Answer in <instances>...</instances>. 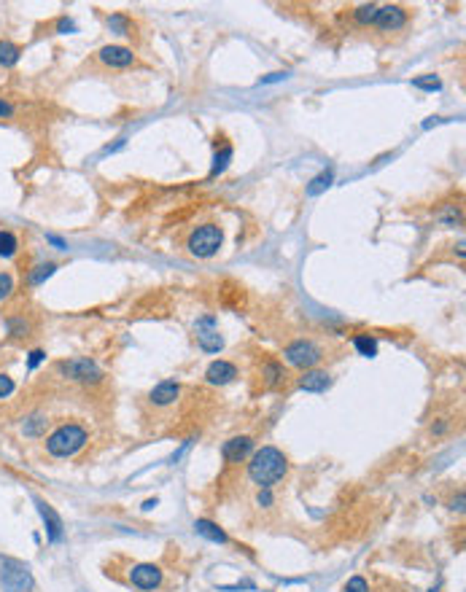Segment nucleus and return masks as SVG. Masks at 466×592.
<instances>
[{
  "instance_id": "nucleus-1",
  "label": "nucleus",
  "mask_w": 466,
  "mask_h": 592,
  "mask_svg": "<svg viewBox=\"0 0 466 592\" xmlns=\"http://www.w3.org/2000/svg\"><path fill=\"white\" fill-rule=\"evenodd\" d=\"M289 471V458L278 450V447H262L253 452L251 463H248V477L259 485V488H270L278 479H283Z\"/></svg>"
},
{
  "instance_id": "nucleus-2",
  "label": "nucleus",
  "mask_w": 466,
  "mask_h": 592,
  "mask_svg": "<svg viewBox=\"0 0 466 592\" xmlns=\"http://www.w3.org/2000/svg\"><path fill=\"white\" fill-rule=\"evenodd\" d=\"M87 439H89V434L78 423H65L46 439V452L54 458H71L87 444Z\"/></svg>"
},
{
  "instance_id": "nucleus-3",
  "label": "nucleus",
  "mask_w": 466,
  "mask_h": 592,
  "mask_svg": "<svg viewBox=\"0 0 466 592\" xmlns=\"http://www.w3.org/2000/svg\"><path fill=\"white\" fill-rule=\"evenodd\" d=\"M0 584L6 592H33L35 587L30 568L22 560L6 557V555H0Z\"/></svg>"
},
{
  "instance_id": "nucleus-4",
  "label": "nucleus",
  "mask_w": 466,
  "mask_h": 592,
  "mask_svg": "<svg viewBox=\"0 0 466 592\" xmlns=\"http://www.w3.org/2000/svg\"><path fill=\"white\" fill-rule=\"evenodd\" d=\"M221 243H224V234H221V229L216 223H205V226H199L192 232V237H189V250L199 256V259H210V256H216L219 253Z\"/></svg>"
},
{
  "instance_id": "nucleus-5",
  "label": "nucleus",
  "mask_w": 466,
  "mask_h": 592,
  "mask_svg": "<svg viewBox=\"0 0 466 592\" xmlns=\"http://www.w3.org/2000/svg\"><path fill=\"white\" fill-rule=\"evenodd\" d=\"M57 371L60 374H65L68 380H75V382H100L102 380V371L95 361H89V358H68V361H60L57 364Z\"/></svg>"
},
{
  "instance_id": "nucleus-6",
  "label": "nucleus",
  "mask_w": 466,
  "mask_h": 592,
  "mask_svg": "<svg viewBox=\"0 0 466 592\" xmlns=\"http://www.w3.org/2000/svg\"><path fill=\"white\" fill-rule=\"evenodd\" d=\"M286 361L292 367H299V369H313L321 361V350L307 340H299V342H292L286 347Z\"/></svg>"
},
{
  "instance_id": "nucleus-7",
  "label": "nucleus",
  "mask_w": 466,
  "mask_h": 592,
  "mask_svg": "<svg viewBox=\"0 0 466 592\" xmlns=\"http://www.w3.org/2000/svg\"><path fill=\"white\" fill-rule=\"evenodd\" d=\"M195 331H197V342H199L202 350H208V353H219L221 347H224V340H221V334H219L216 318H210V315L199 318V321L195 323Z\"/></svg>"
},
{
  "instance_id": "nucleus-8",
  "label": "nucleus",
  "mask_w": 466,
  "mask_h": 592,
  "mask_svg": "<svg viewBox=\"0 0 466 592\" xmlns=\"http://www.w3.org/2000/svg\"><path fill=\"white\" fill-rule=\"evenodd\" d=\"M129 582L138 587V590H156L159 582H162V571L151 563H141V566H132L129 571Z\"/></svg>"
},
{
  "instance_id": "nucleus-9",
  "label": "nucleus",
  "mask_w": 466,
  "mask_h": 592,
  "mask_svg": "<svg viewBox=\"0 0 466 592\" xmlns=\"http://www.w3.org/2000/svg\"><path fill=\"white\" fill-rule=\"evenodd\" d=\"M251 450H253V439L251 436H235V439L224 442L221 455H224L226 463H240V461H246L248 455H251Z\"/></svg>"
},
{
  "instance_id": "nucleus-10",
  "label": "nucleus",
  "mask_w": 466,
  "mask_h": 592,
  "mask_svg": "<svg viewBox=\"0 0 466 592\" xmlns=\"http://www.w3.org/2000/svg\"><path fill=\"white\" fill-rule=\"evenodd\" d=\"M404 22H407V11L402 6H383V8H377V17H375V27L377 30H399Z\"/></svg>"
},
{
  "instance_id": "nucleus-11",
  "label": "nucleus",
  "mask_w": 466,
  "mask_h": 592,
  "mask_svg": "<svg viewBox=\"0 0 466 592\" xmlns=\"http://www.w3.org/2000/svg\"><path fill=\"white\" fill-rule=\"evenodd\" d=\"M100 62L108 68H129L135 62V54L127 46H102L100 49Z\"/></svg>"
},
{
  "instance_id": "nucleus-12",
  "label": "nucleus",
  "mask_w": 466,
  "mask_h": 592,
  "mask_svg": "<svg viewBox=\"0 0 466 592\" xmlns=\"http://www.w3.org/2000/svg\"><path fill=\"white\" fill-rule=\"evenodd\" d=\"M35 506H38V515H41L44 525H46L49 542H60V539H62V519H60V515L51 509L46 501H35Z\"/></svg>"
},
{
  "instance_id": "nucleus-13",
  "label": "nucleus",
  "mask_w": 466,
  "mask_h": 592,
  "mask_svg": "<svg viewBox=\"0 0 466 592\" xmlns=\"http://www.w3.org/2000/svg\"><path fill=\"white\" fill-rule=\"evenodd\" d=\"M235 377H238V367L229 364V361H213V364L205 369V380H208L210 385H226V382H232Z\"/></svg>"
},
{
  "instance_id": "nucleus-14",
  "label": "nucleus",
  "mask_w": 466,
  "mask_h": 592,
  "mask_svg": "<svg viewBox=\"0 0 466 592\" xmlns=\"http://www.w3.org/2000/svg\"><path fill=\"white\" fill-rule=\"evenodd\" d=\"M329 385H332V380H329L326 371H305L299 377V388L307 391V394H323Z\"/></svg>"
},
{
  "instance_id": "nucleus-15",
  "label": "nucleus",
  "mask_w": 466,
  "mask_h": 592,
  "mask_svg": "<svg viewBox=\"0 0 466 592\" xmlns=\"http://www.w3.org/2000/svg\"><path fill=\"white\" fill-rule=\"evenodd\" d=\"M181 394V388H178V382H159L154 391H151V404H156V407H168L172 404L175 398Z\"/></svg>"
},
{
  "instance_id": "nucleus-16",
  "label": "nucleus",
  "mask_w": 466,
  "mask_h": 592,
  "mask_svg": "<svg viewBox=\"0 0 466 592\" xmlns=\"http://www.w3.org/2000/svg\"><path fill=\"white\" fill-rule=\"evenodd\" d=\"M195 530L199 533V536H202V539H208V542H213V544H226V542H229V536L221 530L216 522H210V519H197Z\"/></svg>"
},
{
  "instance_id": "nucleus-17",
  "label": "nucleus",
  "mask_w": 466,
  "mask_h": 592,
  "mask_svg": "<svg viewBox=\"0 0 466 592\" xmlns=\"http://www.w3.org/2000/svg\"><path fill=\"white\" fill-rule=\"evenodd\" d=\"M262 377H265V382L275 388V385H280L283 380H286V369L278 364V361H267L265 364V369H262Z\"/></svg>"
},
{
  "instance_id": "nucleus-18",
  "label": "nucleus",
  "mask_w": 466,
  "mask_h": 592,
  "mask_svg": "<svg viewBox=\"0 0 466 592\" xmlns=\"http://www.w3.org/2000/svg\"><path fill=\"white\" fill-rule=\"evenodd\" d=\"M19 46L17 44H11V41H0V65L3 68H11V65H17L19 62Z\"/></svg>"
},
{
  "instance_id": "nucleus-19",
  "label": "nucleus",
  "mask_w": 466,
  "mask_h": 592,
  "mask_svg": "<svg viewBox=\"0 0 466 592\" xmlns=\"http://www.w3.org/2000/svg\"><path fill=\"white\" fill-rule=\"evenodd\" d=\"M332 170H323L321 175H316L313 181H310V186H307V197H319L323 189H329L332 186Z\"/></svg>"
},
{
  "instance_id": "nucleus-20",
  "label": "nucleus",
  "mask_w": 466,
  "mask_h": 592,
  "mask_svg": "<svg viewBox=\"0 0 466 592\" xmlns=\"http://www.w3.org/2000/svg\"><path fill=\"white\" fill-rule=\"evenodd\" d=\"M353 347H356L361 355H367V358L377 355V340H375V337H369V334H359V337L353 340Z\"/></svg>"
},
{
  "instance_id": "nucleus-21",
  "label": "nucleus",
  "mask_w": 466,
  "mask_h": 592,
  "mask_svg": "<svg viewBox=\"0 0 466 592\" xmlns=\"http://www.w3.org/2000/svg\"><path fill=\"white\" fill-rule=\"evenodd\" d=\"M17 248H19V240H17L11 232L0 229V256H3V259H8V256H14V253H17Z\"/></svg>"
},
{
  "instance_id": "nucleus-22",
  "label": "nucleus",
  "mask_w": 466,
  "mask_h": 592,
  "mask_svg": "<svg viewBox=\"0 0 466 592\" xmlns=\"http://www.w3.org/2000/svg\"><path fill=\"white\" fill-rule=\"evenodd\" d=\"M54 270H57V264H51V261H46V264H38L35 270L30 272V283H33V286H41L46 277H51V275H54Z\"/></svg>"
},
{
  "instance_id": "nucleus-23",
  "label": "nucleus",
  "mask_w": 466,
  "mask_h": 592,
  "mask_svg": "<svg viewBox=\"0 0 466 592\" xmlns=\"http://www.w3.org/2000/svg\"><path fill=\"white\" fill-rule=\"evenodd\" d=\"M229 159H232V146H224L221 151H216V159H213V170L210 175H219L226 170V165H229Z\"/></svg>"
},
{
  "instance_id": "nucleus-24",
  "label": "nucleus",
  "mask_w": 466,
  "mask_h": 592,
  "mask_svg": "<svg viewBox=\"0 0 466 592\" xmlns=\"http://www.w3.org/2000/svg\"><path fill=\"white\" fill-rule=\"evenodd\" d=\"M375 17H377V6H359L356 8V22L359 25H375Z\"/></svg>"
},
{
  "instance_id": "nucleus-25",
  "label": "nucleus",
  "mask_w": 466,
  "mask_h": 592,
  "mask_svg": "<svg viewBox=\"0 0 466 592\" xmlns=\"http://www.w3.org/2000/svg\"><path fill=\"white\" fill-rule=\"evenodd\" d=\"M46 423H49V420L44 418V415H33L30 420H25V434L27 436H38V434L46 428Z\"/></svg>"
},
{
  "instance_id": "nucleus-26",
  "label": "nucleus",
  "mask_w": 466,
  "mask_h": 592,
  "mask_svg": "<svg viewBox=\"0 0 466 592\" xmlns=\"http://www.w3.org/2000/svg\"><path fill=\"white\" fill-rule=\"evenodd\" d=\"M413 86L426 89V92H437V89L442 86V81L437 78V75H423V78H415V81H413Z\"/></svg>"
},
{
  "instance_id": "nucleus-27",
  "label": "nucleus",
  "mask_w": 466,
  "mask_h": 592,
  "mask_svg": "<svg viewBox=\"0 0 466 592\" xmlns=\"http://www.w3.org/2000/svg\"><path fill=\"white\" fill-rule=\"evenodd\" d=\"M14 291V277L8 272H0V302H6Z\"/></svg>"
},
{
  "instance_id": "nucleus-28",
  "label": "nucleus",
  "mask_w": 466,
  "mask_h": 592,
  "mask_svg": "<svg viewBox=\"0 0 466 592\" xmlns=\"http://www.w3.org/2000/svg\"><path fill=\"white\" fill-rule=\"evenodd\" d=\"M108 27H114L119 35H129V22L124 19L122 14H114V17H108Z\"/></svg>"
},
{
  "instance_id": "nucleus-29",
  "label": "nucleus",
  "mask_w": 466,
  "mask_h": 592,
  "mask_svg": "<svg viewBox=\"0 0 466 592\" xmlns=\"http://www.w3.org/2000/svg\"><path fill=\"white\" fill-rule=\"evenodd\" d=\"M8 329H11V334H14V337H27L30 323H27L25 318H11V321H8Z\"/></svg>"
},
{
  "instance_id": "nucleus-30",
  "label": "nucleus",
  "mask_w": 466,
  "mask_h": 592,
  "mask_svg": "<svg viewBox=\"0 0 466 592\" xmlns=\"http://www.w3.org/2000/svg\"><path fill=\"white\" fill-rule=\"evenodd\" d=\"M345 592H369L367 579H361V576H353V579L345 584Z\"/></svg>"
},
{
  "instance_id": "nucleus-31",
  "label": "nucleus",
  "mask_w": 466,
  "mask_h": 592,
  "mask_svg": "<svg viewBox=\"0 0 466 592\" xmlns=\"http://www.w3.org/2000/svg\"><path fill=\"white\" fill-rule=\"evenodd\" d=\"M14 394V380L8 374H0V398H8Z\"/></svg>"
},
{
  "instance_id": "nucleus-32",
  "label": "nucleus",
  "mask_w": 466,
  "mask_h": 592,
  "mask_svg": "<svg viewBox=\"0 0 466 592\" xmlns=\"http://www.w3.org/2000/svg\"><path fill=\"white\" fill-rule=\"evenodd\" d=\"M256 503H259V506H265V509H267V506H272V493L267 490V488H262V490H259V495H256Z\"/></svg>"
},
{
  "instance_id": "nucleus-33",
  "label": "nucleus",
  "mask_w": 466,
  "mask_h": 592,
  "mask_svg": "<svg viewBox=\"0 0 466 592\" xmlns=\"http://www.w3.org/2000/svg\"><path fill=\"white\" fill-rule=\"evenodd\" d=\"M44 358H46V353H44V350H33V353H30V361H27V367H30V369H35V367H38Z\"/></svg>"
},
{
  "instance_id": "nucleus-34",
  "label": "nucleus",
  "mask_w": 466,
  "mask_h": 592,
  "mask_svg": "<svg viewBox=\"0 0 466 592\" xmlns=\"http://www.w3.org/2000/svg\"><path fill=\"white\" fill-rule=\"evenodd\" d=\"M46 240H49L51 246L57 248V250H68V243L62 240V237H54V234H46Z\"/></svg>"
},
{
  "instance_id": "nucleus-35",
  "label": "nucleus",
  "mask_w": 466,
  "mask_h": 592,
  "mask_svg": "<svg viewBox=\"0 0 466 592\" xmlns=\"http://www.w3.org/2000/svg\"><path fill=\"white\" fill-rule=\"evenodd\" d=\"M11 113H14V108H11L6 100H0V119H3V116H11Z\"/></svg>"
},
{
  "instance_id": "nucleus-36",
  "label": "nucleus",
  "mask_w": 466,
  "mask_h": 592,
  "mask_svg": "<svg viewBox=\"0 0 466 592\" xmlns=\"http://www.w3.org/2000/svg\"><path fill=\"white\" fill-rule=\"evenodd\" d=\"M286 75H289V73H272V75H267V78H262V84H272V81H283Z\"/></svg>"
},
{
  "instance_id": "nucleus-37",
  "label": "nucleus",
  "mask_w": 466,
  "mask_h": 592,
  "mask_svg": "<svg viewBox=\"0 0 466 592\" xmlns=\"http://www.w3.org/2000/svg\"><path fill=\"white\" fill-rule=\"evenodd\" d=\"M57 27H60V33H68V30H75V25H73V22H68V19H62V22H60V25H57Z\"/></svg>"
}]
</instances>
